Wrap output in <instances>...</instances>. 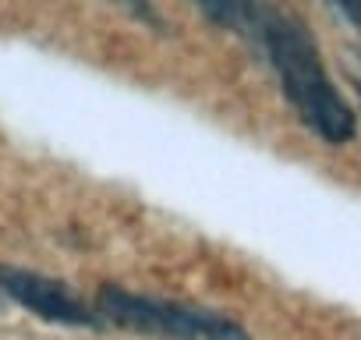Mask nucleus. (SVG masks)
Instances as JSON below:
<instances>
[{"instance_id":"f257e3e1","label":"nucleus","mask_w":361,"mask_h":340,"mask_svg":"<svg viewBox=\"0 0 361 340\" xmlns=\"http://www.w3.org/2000/svg\"><path fill=\"white\" fill-rule=\"evenodd\" d=\"M234 36L262 54L280 82L283 99L312 135H319L326 145H347L357 135V117L333 85L322 54L301 18L273 0H255Z\"/></svg>"},{"instance_id":"f03ea898","label":"nucleus","mask_w":361,"mask_h":340,"mask_svg":"<svg viewBox=\"0 0 361 340\" xmlns=\"http://www.w3.org/2000/svg\"><path fill=\"white\" fill-rule=\"evenodd\" d=\"M96 315L99 322H110L124 333H142V336H163V340H252L245 326L227 319L224 312L202 308V305H185L173 298H152V294H135L117 284L99 287L96 294Z\"/></svg>"},{"instance_id":"7ed1b4c3","label":"nucleus","mask_w":361,"mask_h":340,"mask_svg":"<svg viewBox=\"0 0 361 340\" xmlns=\"http://www.w3.org/2000/svg\"><path fill=\"white\" fill-rule=\"evenodd\" d=\"M0 294L11 305H22L25 312H32L36 319L54 322V326H82V329L103 326L96 308L85 305L64 280H54L36 269L0 262Z\"/></svg>"},{"instance_id":"20e7f679","label":"nucleus","mask_w":361,"mask_h":340,"mask_svg":"<svg viewBox=\"0 0 361 340\" xmlns=\"http://www.w3.org/2000/svg\"><path fill=\"white\" fill-rule=\"evenodd\" d=\"M106 4L121 8L124 15H131V18H138V22L152 25V29H159V25H163V22H159V15L152 11V4H149V0H106Z\"/></svg>"},{"instance_id":"39448f33","label":"nucleus","mask_w":361,"mask_h":340,"mask_svg":"<svg viewBox=\"0 0 361 340\" xmlns=\"http://www.w3.org/2000/svg\"><path fill=\"white\" fill-rule=\"evenodd\" d=\"M326 4L336 8V11H340V15L361 32V0H326Z\"/></svg>"},{"instance_id":"423d86ee","label":"nucleus","mask_w":361,"mask_h":340,"mask_svg":"<svg viewBox=\"0 0 361 340\" xmlns=\"http://www.w3.org/2000/svg\"><path fill=\"white\" fill-rule=\"evenodd\" d=\"M8 308H11V301H8L4 294H0V319H4V315H8Z\"/></svg>"},{"instance_id":"0eeeda50","label":"nucleus","mask_w":361,"mask_h":340,"mask_svg":"<svg viewBox=\"0 0 361 340\" xmlns=\"http://www.w3.org/2000/svg\"><path fill=\"white\" fill-rule=\"evenodd\" d=\"M357 96H361V78H357Z\"/></svg>"}]
</instances>
